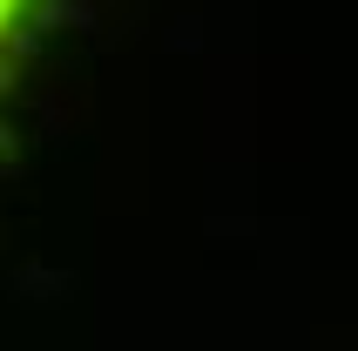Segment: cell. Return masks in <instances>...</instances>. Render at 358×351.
<instances>
[{"instance_id":"6da1fadb","label":"cell","mask_w":358,"mask_h":351,"mask_svg":"<svg viewBox=\"0 0 358 351\" xmlns=\"http://www.w3.org/2000/svg\"><path fill=\"white\" fill-rule=\"evenodd\" d=\"M27 7H34V0H0V48L14 41V27L27 20Z\"/></svg>"}]
</instances>
